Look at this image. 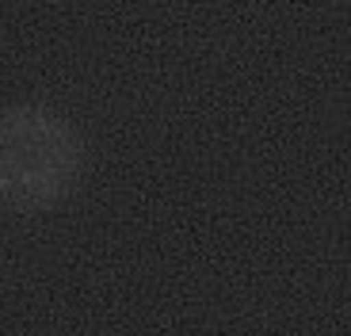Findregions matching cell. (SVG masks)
Masks as SVG:
<instances>
[{"label": "cell", "instance_id": "1", "mask_svg": "<svg viewBox=\"0 0 351 336\" xmlns=\"http://www.w3.org/2000/svg\"><path fill=\"white\" fill-rule=\"evenodd\" d=\"M84 176V142L65 119L43 107L0 111V203L50 211Z\"/></svg>", "mask_w": 351, "mask_h": 336}]
</instances>
